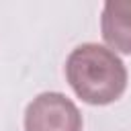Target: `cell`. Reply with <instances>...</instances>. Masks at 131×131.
<instances>
[{"instance_id":"3957f363","label":"cell","mask_w":131,"mask_h":131,"mask_svg":"<svg viewBox=\"0 0 131 131\" xmlns=\"http://www.w3.org/2000/svg\"><path fill=\"white\" fill-rule=\"evenodd\" d=\"M100 31L111 51L131 55V0H108L102 8Z\"/></svg>"},{"instance_id":"7a4b0ae2","label":"cell","mask_w":131,"mask_h":131,"mask_svg":"<svg viewBox=\"0 0 131 131\" xmlns=\"http://www.w3.org/2000/svg\"><path fill=\"white\" fill-rule=\"evenodd\" d=\"M25 131H82V115L66 94L43 92L27 106Z\"/></svg>"},{"instance_id":"6da1fadb","label":"cell","mask_w":131,"mask_h":131,"mask_svg":"<svg viewBox=\"0 0 131 131\" xmlns=\"http://www.w3.org/2000/svg\"><path fill=\"white\" fill-rule=\"evenodd\" d=\"M72 90L88 104H111L127 88V68L121 57L104 45L82 43L66 61Z\"/></svg>"}]
</instances>
